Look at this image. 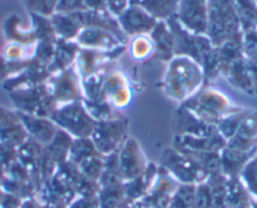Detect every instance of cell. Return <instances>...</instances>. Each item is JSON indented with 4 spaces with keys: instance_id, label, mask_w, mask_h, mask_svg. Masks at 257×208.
Returning <instances> with one entry per match:
<instances>
[{
    "instance_id": "6da1fadb",
    "label": "cell",
    "mask_w": 257,
    "mask_h": 208,
    "mask_svg": "<svg viewBox=\"0 0 257 208\" xmlns=\"http://www.w3.org/2000/svg\"><path fill=\"white\" fill-rule=\"evenodd\" d=\"M206 85L203 67L187 56H174L168 62L159 87L170 100L180 105Z\"/></svg>"
},
{
    "instance_id": "7a4b0ae2",
    "label": "cell",
    "mask_w": 257,
    "mask_h": 208,
    "mask_svg": "<svg viewBox=\"0 0 257 208\" xmlns=\"http://www.w3.org/2000/svg\"><path fill=\"white\" fill-rule=\"evenodd\" d=\"M192 114L209 125L217 126L222 119L231 114L239 113L244 108L236 105L226 92L206 83L197 93L180 103Z\"/></svg>"
},
{
    "instance_id": "3957f363",
    "label": "cell",
    "mask_w": 257,
    "mask_h": 208,
    "mask_svg": "<svg viewBox=\"0 0 257 208\" xmlns=\"http://www.w3.org/2000/svg\"><path fill=\"white\" fill-rule=\"evenodd\" d=\"M242 27L234 0H208L206 36L214 47L226 42L242 43Z\"/></svg>"
},
{
    "instance_id": "277c9868",
    "label": "cell",
    "mask_w": 257,
    "mask_h": 208,
    "mask_svg": "<svg viewBox=\"0 0 257 208\" xmlns=\"http://www.w3.org/2000/svg\"><path fill=\"white\" fill-rule=\"evenodd\" d=\"M51 119L61 130L70 134L73 139L90 138L96 121L91 118L82 101L57 106Z\"/></svg>"
},
{
    "instance_id": "5b68a950",
    "label": "cell",
    "mask_w": 257,
    "mask_h": 208,
    "mask_svg": "<svg viewBox=\"0 0 257 208\" xmlns=\"http://www.w3.org/2000/svg\"><path fill=\"white\" fill-rule=\"evenodd\" d=\"M11 100L18 113L28 114L41 118H51L57 109L56 100L52 96L47 83L9 92Z\"/></svg>"
},
{
    "instance_id": "8992f818",
    "label": "cell",
    "mask_w": 257,
    "mask_h": 208,
    "mask_svg": "<svg viewBox=\"0 0 257 208\" xmlns=\"http://www.w3.org/2000/svg\"><path fill=\"white\" fill-rule=\"evenodd\" d=\"M128 119L122 115L108 120L96 121L90 138L100 154L106 157L120 150L126 139L128 138Z\"/></svg>"
},
{
    "instance_id": "52a82bcc",
    "label": "cell",
    "mask_w": 257,
    "mask_h": 208,
    "mask_svg": "<svg viewBox=\"0 0 257 208\" xmlns=\"http://www.w3.org/2000/svg\"><path fill=\"white\" fill-rule=\"evenodd\" d=\"M159 165L169 172L180 184L198 185L208 179V174L202 167L173 147L167 148L162 153Z\"/></svg>"
},
{
    "instance_id": "ba28073f",
    "label": "cell",
    "mask_w": 257,
    "mask_h": 208,
    "mask_svg": "<svg viewBox=\"0 0 257 208\" xmlns=\"http://www.w3.org/2000/svg\"><path fill=\"white\" fill-rule=\"evenodd\" d=\"M47 85L58 106L83 100L82 78L76 68V64L52 75L47 81Z\"/></svg>"
},
{
    "instance_id": "9c48e42d",
    "label": "cell",
    "mask_w": 257,
    "mask_h": 208,
    "mask_svg": "<svg viewBox=\"0 0 257 208\" xmlns=\"http://www.w3.org/2000/svg\"><path fill=\"white\" fill-rule=\"evenodd\" d=\"M180 183L163 167H158V174L147 194L138 200L143 208H167L174 197Z\"/></svg>"
},
{
    "instance_id": "30bf717a",
    "label": "cell",
    "mask_w": 257,
    "mask_h": 208,
    "mask_svg": "<svg viewBox=\"0 0 257 208\" xmlns=\"http://www.w3.org/2000/svg\"><path fill=\"white\" fill-rule=\"evenodd\" d=\"M118 169L123 182L139 177L147 170L149 160L134 138H127L117 152Z\"/></svg>"
},
{
    "instance_id": "8fae6325",
    "label": "cell",
    "mask_w": 257,
    "mask_h": 208,
    "mask_svg": "<svg viewBox=\"0 0 257 208\" xmlns=\"http://www.w3.org/2000/svg\"><path fill=\"white\" fill-rule=\"evenodd\" d=\"M175 18L189 32L206 34L208 0H179Z\"/></svg>"
},
{
    "instance_id": "7c38bea8",
    "label": "cell",
    "mask_w": 257,
    "mask_h": 208,
    "mask_svg": "<svg viewBox=\"0 0 257 208\" xmlns=\"http://www.w3.org/2000/svg\"><path fill=\"white\" fill-rule=\"evenodd\" d=\"M117 21L127 38L139 34H150L159 22L145 9L138 6H128L117 17Z\"/></svg>"
},
{
    "instance_id": "4fadbf2b",
    "label": "cell",
    "mask_w": 257,
    "mask_h": 208,
    "mask_svg": "<svg viewBox=\"0 0 257 208\" xmlns=\"http://www.w3.org/2000/svg\"><path fill=\"white\" fill-rule=\"evenodd\" d=\"M75 41L80 48L101 52H111L121 46H127L121 42L115 34L100 27H88L81 29Z\"/></svg>"
},
{
    "instance_id": "5bb4252c",
    "label": "cell",
    "mask_w": 257,
    "mask_h": 208,
    "mask_svg": "<svg viewBox=\"0 0 257 208\" xmlns=\"http://www.w3.org/2000/svg\"><path fill=\"white\" fill-rule=\"evenodd\" d=\"M28 138L18 111L0 106V143L18 149Z\"/></svg>"
},
{
    "instance_id": "9a60e30c",
    "label": "cell",
    "mask_w": 257,
    "mask_h": 208,
    "mask_svg": "<svg viewBox=\"0 0 257 208\" xmlns=\"http://www.w3.org/2000/svg\"><path fill=\"white\" fill-rule=\"evenodd\" d=\"M51 76L52 73L49 71V67L43 66L33 58L31 64L24 69L23 72L3 81V87L8 92L19 90V88L34 87V86L42 85V83H47Z\"/></svg>"
},
{
    "instance_id": "2e32d148",
    "label": "cell",
    "mask_w": 257,
    "mask_h": 208,
    "mask_svg": "<svg viewBox=\"0 0 257 208\" xmlns=\"http://www.w3.org/2000/svg\"><path fill=\"white\" fill-rule=\"evenodd\" d=\"M174 129L175 135L211 136L218 133L217 126L204 123L182 105L175 110Z\"/></svg>"
},
{
    "instance_id": "e0dca14e",
    "label": "cell",
    "mask_w": 257,
    "mask_h": 208,
    "mask_svg": "<svg viewBox=\"0 0 257 208\" xmlns=\"http://www.w3.org/2000/svg\"><path fill=\"white\" fill-rule=\"evenodd\" d=\"M227 140L219 133L211 136L174 135L172 147L177 150L221 153L226 148Z\"/></svg>"
},
{
    "instance_id": "ac0fdd59",
    "label": "cell",
    "mask_w": 257,
    "mask_h": 208,
    "mask_svg": "<svg viewBox=\"0 0 257 208\" xmlns=\"http://www.w3.org/2000/svg\"><path fill=\"white\" fill-rule=\"evenodd\" d=\"M18 114L29 138L43 147L48 145L58 133L59 128L51 118H41V116H33L23 113Z\"/></svg>"
},
{
    "instance_id": "d6986e66",
    "label": "cell",
    "mask_w": 257,
    "mask_h": 208,
    "mask_svg": "<svg viewBox=\"0 0 257 208\" xmlns=\"http://www.w3.org/2000/svg\"><path fill=\"white\" fill-rule=\"evenodd\" d=\"M155 44L153 58L162 62H169L175 56V38L167 21H159L150 33Z\"/></svg>"
},
{
    "instance_id": "ffe728a7",
    "label": "cell",
    "mask_w": 257,
    "mask_h": 208,
    "mask_svg": "<svg viewBox=\"0 0 257 208\" xmlns=\"http://www.w3.org/2000/svg\"><path fill=\"white\" fill-rule=\"evenodd\" d=\"M158 167H159V165L154 164L153 162H149L147 170H145L142 175L123 183L126 202H138V200H140L145 194H147L148 190L152 187L153 182H154L155 177H157Z\"/></svg>"
},
{
    "instance_id": "44dd1931",
    "label": "cell",
    "mask_w": 257,
    "mask_h": 208,
    "mask_svg": "<svg viewBox=\"0 0 257 208\" xmlns=\"http://www.w3.org/2000/svg\"><path fill=\"white\" fill-rule=\"evenodd\" d=\"M78 52H80V46L76 43V41L57 38L53 61L49 66V71L52 75L73 66L78 56Z\"/></svg>"
},
{
    "instance_id": "7402d4cb",
    "label": "cell",
    "mask_w": 257,
    "mask_h": 208,
    "mask_svg": "<svg viewBox=\"0 0 257 208\" xmlns=\"http://www.w3.org/2000/svg\"><path fill=\"white\" fill-rule=\"evenodd\" d=\"M257 155V150L243 152V150L233 149L227 147L221 152V167L222 173L227 178L238 177L244 165L253 157Z\"/></svg>"
},
{
    "instance_id": "603a6c76",
    "label": "cell",
    "mask_w": 257,
    "mask_h": 208,
    "mask_svg": "<svg viewBox=\"0 0 257 208\" xmlns=\"http://www.w3.org/2000/svg\"><path fill=\"white\" fill-rule=\"evenodd\" d=\"M224 78L236 90L243 91L246 93H254L253 83H252L251 76L247 67L246 57H241L239 59L234 61L224 75Z\"/></svg>"
},
{
    "instance_id": "cb8c5ba5",
    "label": "cell",
    "mask_w": 257,
    "mask_h": 208,
    "mask_svg": "<svg viewBox=\"0 0 257 208\" xmlns=\"http://www.w3.org/2000/svg\"><path fill=\"white\" fill-rule=\"evenodd\" d=\"M73 138L66 131L59 129L54 139L48 145L43 147V152L54 164L61 165L68 158L71 147H72Z\"/></svg>"
},
{
    "instance_id": "d4e9b609",
    "label": "cell",
    "mask_w": 257,
    "mask_h": 208,
    "mask_svg": "<svg viewBox=\"0 0 257 208\" xmlns=\"http://www.w3.org/2000/svg\"><path fill=\"white\" fill-rule=\"evenodd\" d=\"M179 0H130V6L145 9L158 21H168L177 14Z\"/></svg>"
},
{
    "instance_id": "484cf974",
    "label": "cell",
    "mask_w": 257,
    "mask_h": 208,
    "mask_svg": "<svg viewBox=\"0 0 257 208\" xmlns=\"http://www.w3.org/2000/svg\"><path fill=\"white\" fill-rule=\"evenodd\" d=\"M227 200L229 208H253V197L238 177L227 178Z\"/></svg>"
},
{
    "instance_id": "4316f807",
    "label": "cell",
    "mask_w": 257,
    "mask_h": 208,
    "mask_svg": "<svg viewBox=\"0 0 257 208\" xmlns=\"http://www.w3.org/2000/svg\"><path fill=\"white\" fill-rule=\"evenodd\" d=\"M127 52L135 62H145L154 57L155 44L150 34H139L128 38Z\"/></svg>"
},
{
    "instance_id": "83f0119b",
    "label": "cell",
    "mask_w": 257,
    "mask_h": 208,
    "mask_svg": "<svg viewBox=\"0 0 257 208\" xmlns=\"http://www.w3.org/2000/svg\"><path fill=\"white\" fill-rule=\"evenodd\" d=\"M37 43L22 44L18 42H8L0 56L8 62H23L34 58Z\"/></svg>"
},
{
    "instance_id": "f1b7e54d",
    "label": "cell",
    "mask_w": 257,
    "mask_h": 208,
    "mask_svg": "<svg viewBox=\"0 0 257 208\" xmlns=\"http://www.w3.org/2000/svg\"><path fill=\"white\" fill-rule=\"evenodd\" d=\"M97 154H100V153L96 149L95 144L92 143L91 138L73 139L72 147H71L70 153H68L67 160H70L73 164L78 165L83 160L87 159V158Z\"/></svg>"
},
{
    "instance_id": "f546056e",
    "label": "cell",
    "mask_w": 257,
    "mask_h": 208,
    "mask_svg": "<svg viewBox=\"0 0 257 208\" xmlns=\"http://www.w3.org/2000/svg\"><path fill=\"white\" fill-rule=\"evenodd\" d=\"M212 190V198H213L214 208H229L228 200H227V177L221 174L212 175L207 179Z\"/></svg>"
},
{
    "instance_id": "4dcf8cb0",
    "label": "cell",
    "mask_w": 257,
    "mask_h": 208,
    "mask_svg": "<svg viewBox=\"0 0 257 208\" xmlns=\"http://www.w3.org/2000/svg\"><path fill=\"white\" fill-rule=\"evenodd\" d=\"M82 102L83 105H85L87 113L90 114L91 118L95 121L108 120V119H112L121 115V113H118V111H116L115 109L112 108V105L108 102V100L98 101V102L82 100Z\"/></svg>"
},
{
    "instance_id": "1f68e13d",
    "label": "cell",
    "mask_w": 257,
    "mask_h": 208,
    "mask_svg": "<svg viewBox=\"0 0 257 208\" xmlns=\"http://www.w3.org/2000/svg\"><path fill=\"white\" fill-rule=\"evenodd\" d=\"M248 113L249 109H243V110H241L239 113L231 114V115L226 116V118L222 119V120L219 121V124L217 125V130H218V133L226 139L227 142L236 135L242 120L246 118V115Z\"/></svg>"
},
{
    "instance_id": "d6a6232c",
    "label": "cell",
    "mask_w": 257,
    "mask_h": 208,
    "mask_svg": "<svg viewBox=\"0 0 257 208\" xmlns=\"http://www.w3.org/2000/svg\"><path fill=\"white\" fill-rule=\"evenodd\" d=\"M77 167L85 177L98 182L101 175H102L103 169H105V157L102 154L93 155V157L87 158L82 163H80Z\"/></svg>"
},
{
    "instance_id": "836d02e7",
    "label": "cell",
    "mask_w": 257,
    "mask_h": 208,
    "mask_svg": "<svg viewBox=\"0 0 257 208\" xmlns=\"http://www.w3.org/2000/svg\"><path fill=\"white\" fill-rule=\"evenodd\" d=\"M196 187L193 184H180L167 208H194Z\"/></svg>"
},
{
    "instance_id": "e575fe53",
    "label": "cell",
    "mask_w": 257,
    "mask_h": 208,
    "mask_svg": "<svg viewBox=\"0 0 257 208\" xmlns=\"http://www.w3.org/2000/svg\"><path fill=\"white\" fill-rule=\"evenodd\" d=\"M238 178L252 197L257 198V155L243 167Z\"/></svg>"
},
{
    "instance_id": "d590c367",
    "label": "cell",
    "mask_w": 257,
    "mask_h": 208,
    "mask_svg": "<svg viewBox=\"0 0 257 208\" xmlns=\"http://www.w3.org/2000/svg\"><path fill=\"white\" fill-rule=\"evenodd\" d=\"M23 3L31 14L52 17L56 13L58 0H23Z\"/></svg>"
},
{
    "instance_id": "8d00e7d4",
    "label": "cell",
    "mask_w": 257,
    "mask_h": 208,
    "mask_svg": "<svg viewBox=\"0 0 257 208\" xmlns=\"http://www.w3.org/2000/svg\"><path fill=\"white\" fill-rule=\"evenodd\" d=\"M107 100L116 111L121 113L132 105L133 100H134V88H133V86L121 88V90L116 91L115 93L108 96Z\"/></svg>"
},
{
    "instance_id": "74e56055",
    "label": "cell",
    "mask_w": 257,
    "mask_h": 208,
    "mask_svg": "<svg viewBox=\"0 0 257 208\" xmlns=\"http://www.w3.org/2000/svg\"><path fill=\"white\" fill-rule=\"evenodd\" d=\"M194 208H214L211 187H209V184L207 182L198 184L196 187Z\"/></svg>"
},
{
    "instance_id": "f35d334b",
    "label": "cell",
    "mask_w": 257,
    "mask_h": 208,
    "mask_svg": "<svg viewBox=\"0 0 257 208\" xmlns=\"http://www.w3.org/2000/svg\"><path fill=\"white\" fill-rule=\"evenodd\" d=\"M16 160H18V149L0 143V165L7 170Z\"/></svg>"
},
{
    "instance_id": "ab89813d",
    "label": "cell",
    "mask_w": 257,
    "mask_h": 208,
    "mask_svg": "<svg viewBox=\"0 0 257 208\" xmlns=\"http://www.w3.org/2000/svg\"><path fill=\"white\" fill-rule=\"evenodd\" d=\"M66 208H100L98 195H77Z\"/></svg>"
},
{
    "instance_id": "60d3db41",
    "label": "cell",
    "mask_w": 257,
    "mask_h": 208,
    "mask_svg": "<svg viewBox=\"0 0 257 208\" xmlns=\"http://www.w3.org/2000/svg\"><path fill=\"white\" fill-rule=\"evenodd\" d=\"M86 11L83 0H58L56 13H73Z\"/></svg>"
},
{
    "instance_id": "b9f144b4",
    "label": "cell",
    "mask_w": 257,
    "mask_h": 208,
    "mask_svg": "<svg viewBox=\"0 0 257 208\" xmlns=\"http://www.w3.org/2000/svg\"><path fill=\"white\" fill-rule=\"evenodd\" d=\"M107 11L112 16L118 17L128 6H130V0H105Z\"/></svg>"
},
{
    "instance_id": "7bdbcfd3",
    "label": "cell",
    "mask_w": 257,
    "mask_h": 208,
    "mask_svg": "<svg viewBox=\"0 0 257 208\" xmlns=\"http://www.w3.org/2000/svg\"><path fill=\"white\" fill-rule=\"evenodd\" d=\"M23 199L11 193L4 192L3 197L0 199V208H21Z\"/></svg>"
},
{
    "instance_id": "ee69618b",
    "label": "cell",
    "mask_w": 257,
    "mask_h": 208,
    "mask_svg": "<svg viewBox=\"0 0 257 208\" xmlns=\"http://www.w3.org/2000/svg\"><path fill=\"white\" fill-rule=\"evenodd\" d=\"M247 67H248V72L251 76L252 83H253L254 93H257V56L251 57V58H246Z\"/></svg>"
},
{
    "instance_id": "f6af8a7d",
    "label": "cell",
    "mask_w": 257,
    "mask_h": 208,
    "mask_svg": "<svg viewBox=\"0 0 257 208\" xmlns=\"http://www.w3.org/2000/svg\"><path fill=\"white\" fill-rule=\"evenodd\" d=\"M83 4H85L86 11H107L105 0H83Z\"/></svg>"
},
{
    "instance_id": "bcb514c9",
    "label": "cell",
    "mask_w": 257,
    "mask_h": 208,
    "mask_svg": "<svg viewBox=\"0 0 257 208\" xmlns=\"http://www.w3.org/2000/svg\"><path fill=\"white\" fill-rule=\"evenodd\" d=\"M117 208H143V207H142V205H140V204H138L137 202H134V203L123 202L122 204H121L120 207H117Z\"/></svg>"
},
{
    "instance_id": "7dc6e473",
    "label": "cell",
    "mask_w": 257,
    "mask_h": 208,
    "mask_svg": "<svg viewBox=\"0 0 257 208\" xmlns=\"http://www.w3.org/2000/svg\"><path fill=\"white\" fill-rule=\"evenodd\" d=\"M253 208H257V198L253 197Z\"/></svg>"
}]
</instances>
